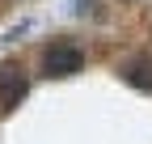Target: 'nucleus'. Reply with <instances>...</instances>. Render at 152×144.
Wrapping results in <instances>:
<instances>
[{
  "instance_id": "1",
  "label": "nucleus",
  "mask_w": 152,
  "mask_h": 144,
  "mask_svg": "<svg viewBox=\"0 0 152 144\" xmlns=\"http://www.w3.org/2000/svg\"><path fill=\"white\" fill-rule=\"evenodd\" d=\"M80 68H85V51L76 47V43H51L42 51V76H51V81L76 76Z\"/></svg>"
},
{
  "instance_id": "2",
  "label": "nucleus",
  "mask_w": 152,
  "mask_h": 144,
  "mask_svg": "<svg viewBox=\"0 0 152 144\" xmlns=\"http://www.w3.org/2000/svg\"><path fill=\"white\" fill-rule=\"evenodd\" d=\"M26 93H30L26 68H21V64H0V115L17 110V106L26 102Z\"/></svg>"
},
{
  "instance_id": "3",
  "label": "nucleus",
  "mask_w": 152,
  "mask_h": 144,
  "mask_svg": "<svg viewBox=\"0 0 152 144\" xmlns=\"http://www.w3.org/2000/svg\"><path fill=\"white\" fill-rule=\"evenodd\" d=\"M123 81L140 93H152V55H140V60H127L123 64Z\"/></svg>"
}]
</instances>
